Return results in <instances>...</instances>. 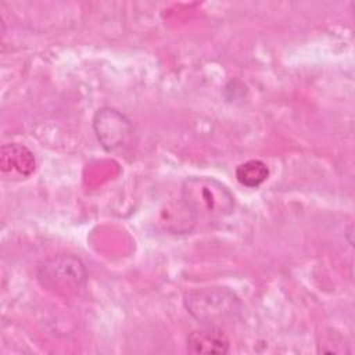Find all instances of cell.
Listing matches in <instances>:
<instances>
[{
	"label": "cell",
	"instance_id": "obj_3",
	"mask_svg": "<svg viewBox=\"0 0 355 355\" xmlns=\"http://www.w3.org/2000/svg\"><path fill=\"white\" fill-rule=\"evenodd\" d=\"M93 130L101 147L111 154L126 155L137 143L136 128L132 121L112 107H101L93 118Z\"/></svg>",
	"mask_w": 355,
	"mask_h": 355
},
{
	"label": "cell",
	"instance_id": "obj_1",
	"mask_svg": "<svg viewBox=\"0 0 355 355\" xmlns=\"http://www.w3.org/2000/svg\"><path fill=\"white\" fill-rule=\"evenodd\" d=\"M186 311L202 324L218 326L233 319L241 309L240 298L227 287H201L190 290L183 297Z\"/></svg>",
	"mask_w": 355,
	"mask_h": 355
},
{
	"label": "cell",
	"instance_id": "obj_4",
	"mask_svg": "<svg viewBox=\"0 0 355 355\" xmlns=\"http://www.w3.org/2000/svg\"><path fill=\"white\" fill-rule=\"evenodd\" d=\"M39 279L43 284L55 287L76 288L86 280V270L83 263L75 257H60L47 261L39 268Z\"/></svg>",
	"mask_w": 355,
	"mask_h": 355
},
{
	"label": "cell",
	"instance_id": "obj_7",
	"mask_svg": "<svg viewBox=\"0 0 355 355\" xmlns=\"http://www.w3.org/2000/svg\"><path fill=\"white\" fill-rule=\"evenodd\" d=\"M236 178L240 184L255 189L269 178V168L261 159H250L236 168Z\"/></svg>",
	"mask_w": 355,
	"mask_h": 355
},
{
	"label": "cell",
	"instance_id": "obj_2",
	"mask_svg": "<svg viewBox=\"0 0 355 355\" xmlns=\"http://www.w3.org/2000/svg\"><path fill=\"white\" fill-rule=\"evenodd\" d=\"M182 197L197 216L220 219L234 209V197L230 190L212 178L186 179Z\"/></svg>",
	"mask_w": 355,
	"mask_h": 355
},
{
	"label": "cell",
	"instance_id": "obj_5",
	"mask_svg": "<svg viewBox=\"0 0 355 355\" xmlns=\"http://www.w3.org/2000/svg\"><path fill=\"white\" fill-rule=\"evenodd\" d=\"M36 169L33 153L24 144L7 143L0 150V173L4 180L18 182L28 179Z\"/></svg>",
	"mask_w": 355,
	"mask_h": 355
},
{
	"label": "cell",
	"instance_id": "obj_6",
	"mask_svg": "<svg viewBox=\"0 0 355 355\" xmlns=\"http://www.w3.org/2000/svg\"><path fill=\"white\" fill-rule=\"evenodd\" d=\"M230 341L219 326L205 324L202 329L191 331L187 337L189 354H227Z\"/></svg>",
	"mask_w": 355,
	"mask_h": 355
}]
</instances>
